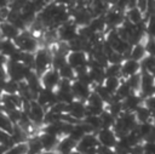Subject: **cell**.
<instances>
[{
	"mask_svg": "<svg viewBox=\"0 0 155 154\" xmlns=\"http://www.w3.org/2000/svg\"><path fill=\"white\" fill-rule=\"evenodd\" d=\"M52 67V52L48 47L40 46L34 52V72L40 76L45 70Z\"/></svg>",
	"mask_w": 155,
	"mask_h": 154,
	"instance_id": "obj_1",
	"label": "cell"
},
{
	"mask_svg": "<svg viewBox=\"0 0 155 154\" xmlns=\"http://www.w3.org/2000/svg\"><path fill=\"white\" fill-rule=\"evenodd\" d=\"M13 41L17 49H19L21 51H25V52H35L38 47H40L38 38L29 29L21 30Z\"/></svg>",
	"mask_w": 155,
	"mask_h": 154,
	"instance_id": "obj_2",
	"label": "cell"
},
{
	"mask_svg": "<svg viewBox=\"0 0 155 154\" xmlns=\"http://www.w3.org/2000/svg\"><path fill=\"white\" fill-rule=\"evenodd\" d=\"M5 70L7 74L8 79L16 80V81H23L27 79V76L34 70L27 65H24L22 62H15V61H10L7 59L6 65H5Z\"/></svg>",
	"mask_w": 155,
	"mask_h": 154,
	"instance_id": "obj_3",
	"label": "cell"
},
{
	"mask_svg": "<svg viewBox=\"0 0 155 154\" xmlns=\"http://www.w3.org/2000/svg\"><path fill=\"white\" fill-rule=\"evenodd\" d=\"M70 11V16H71V21L80 28V27H85L90 23V21L92 19V13L90 11V8L87 6H75L73 8L69 10Z\"/></svg>",
	"mask_w": 155,
	"mask_h": 154,
	"instance_id": "obj_4",
	"label": "cell"
},
{
	"mask_svg": "<svg viewBox=\"0 0 155 154\" xmlns=\"http://www.w3.org/2000/svg\"><path fill=\"white\" fill-rule=\"evenodd\" d=\"M96 133H86L80 141L76 142V148L81 154H97L96 149L98 146Z\"/></svg>",
	"mask_w": 155,
	"mask_h": 154,
	"instance_id": "obj_5",
	"label": "cell"
},
{
	"mask_svg": "<svg viewBox=\"0 0 155 154\" xmlns=\"http://www.w3.org/2000/svg\"><path fill=\"white\" fill-rule=\"evenodd\" d=\"M78 34H79V27L71 19H69L68 22L57 27V38H58L59 41L69 42Z\"/></svg>",
	"mask_w": 155,
	"mask_h": 154,
	"instance_id": "obj_6",
	"label": "cell"
},
{
	"mask_svg": "<svg viewBox=\"0 0 155 154\" xmlns=\"http://www.w3.org/2000/svg\"><path fill=\"white\" fill-rule=\"evenodd\" d=\"M24 112L28 114L30 121L35 126H39V125H42L44 124V116H45L46 109L42 105H40L36 101H31L29 103V105L27 107V109H24Z\"/></svg>",
	"mask_w": 155,
	"mask_h": 154,
	"instance_id": "obj_7",
	"label": "cell"
},
{
	"mask_svg": "<svg viewBox=\"0 0 155 154\" xmlns=\"http://www.w3.org/2000/svg\"><path fill=\"white\" fill-rule=\"evenodd\" d=\"M103 16H104V19H105V23H107V28L108 29L117 28L125 21V13L122 11L117 10L114 6H110Z\"/></svg>",
	"mask_w": 155,
	"mask_h": 154,
	"instance_id": "obj_8",
	"label": "cell"
},
{
	"mask_svg": "<svg viewBox=\"0 0 155 154\" xmlns=\"http://www.w3.org/2000/svg\"><path fill=\"white\" fill-rule=\"evenodd\" d=\"M61 81V76L59 73L56 68L51 67L47 70H45L41 75H40V82L42 85V87L46 89H51V90H56L58 82Z\"/></svg>",
	"mask_w": 155,
	"mask_h": 154,
	"instance_id": "obj_9",
	"label": "cell"
},
{
	"mask_svg": "<svg viewBox=\"0 0 155 154\" xmlns=\"http://www.w3.org/2000/svg\"><path fill=\"white\" fill-rule=\"evenodd\" d=\"M96 136H97L99 144L109 147V148H114V146L117 142V137L111 127H101L96 132Z\"/></svg>",
	"mask_w": 155,
	"mask_h": 154,
	"instance_id": "obj_10",
	"label": "cell"
},
{
	"mask_svg": "<svg viewBox=\"0 0 155 154\" xmlns=\"http://www.w3.org/2000/svg\"><path fill=\"white\" fill-rule=\"evenodd\" d=\"M35 101L42 105L45 109H47L48 107H51L53 103L57 102V96H56V91L51 90V89H46V87H41V90L38 92Z\"/></svg>",
	"mask_w": 155,
	"mask_h": 154,
	"instance_id": "obj_11",
	"label": "cell"
},
{
	"mask_svg": "<svg viewBox=\"0 0 155 154\" xmlns=\"http://www.w3.org/2000/svg\"><path fill=\"white\" fill-rule=\"evenodd\" d=\"M71 92H73L75 99L86 102L90 93L92 92V87L81 82V81H79V80H76V79H74L71 81Z\"/></svg>",
	"mask_w": 155,
	"mask_h": 154,
	"instance_id": "obj_12",
	"label": "cell"
},
{
	"mask_svg": "<svg viewBox=\"0 0 155 154\" xmlns=\"http://www.w3.org/2000/svg\"><path fill=\"white\" fill-rule=\"evenodd\" d=\"M67 113L78 121H81L86 116V103L79 99H73L67 104Z\"/></svg>",
	"mask_w": 155,
	"mask_h": 154,
	"instance_id": "obj_13",
	"label": "cell"
},
{
	"mask_svg": "<svg viewBox=\"0 0 155 154\" xmlns=\"http://www.w3.org/2000/svg\"><path fill=\"white\" fill-rule=\"evenodd\" d=\"M67 63L74 69L88 64V55L85 51H69L67 55Z\"/></svg>",
	"mask_w": 155,
	"mask_h": 154,
	"instance_id": "obj_14",
	"label": "cell"
},
{
	"mask_svg": "<svg viewBox=\"0 0 155 154\" xmlns=\"http://www.w3.org/2000/svg\"><path fill=\"white\" fill-rule=\"evenodd\" d=\"M140 72V63L133 58H125L121 63V78H128Z\"/></svg>",
	"mask_w": 155,
	"mask_h": 154,
	"instance_id": "obj_15",
	"label": "cell"
},
{
	"mask_svg": "<svg viewBox=\"0 0 155 154\" xmlns=\"http://www.w3.org/2000/svg\"><path fill=\"white\" fill-rule=\"evenodd\" d=\"M122 108L126 112H134L140 104H143V98L138 95V92H132L122 101Z\"/></svg>",
	"mask_w": 155,
	"mask_h": 154,
	"instance_id": "obj_16",
	"label": "cell"
},
{
	"mask_svg": "<svg viewBox=\"0 0 155 154\" xmlns=\"http://www.w3.org/2000/svg\"><path fill=\"white\" fill-rule=\"evenodd\" d=\"M75 148H76V142L74 139H71L69 136H63V137H59L56 150L59 154H68L69 152L74 150Z\"/></svg>",
	"mask_w": 155,
	"mask_h": 154,
	"instance_id": "obj_17",
	"label": "cell"
},
{
	"mask_svg": "<svg viewBox=\"0 0 155 154\" xmlns=\"http://www.w3.org/2000/svg\"><path fill=\"white\" fill-rule=\"evenodd\" d=\"M124 13H125V19L130 21V22L133 23V24H139V23H142V22L145 21L144 12L140 11L137 6H133V7L127 8Z\"/></svg>",
	"mask_w": 155,
	"mask_h": 154,
	"instance_id": "obj_18",
	"label": "cell"
},
{
	"mask_svg": "<svg viewBox=\"0 0 155 154\" xmlns=\"http://www.w3.org/2000/svg\"><path fill=\"white\" fill-rule=\"evenodd\" d=\"M88 74L91 76L92 84L93 85H98V84H103L104 79H105V72L104 68L101 65H96V64H88Z\"/></svg>",
	"mask_w": 155,
	"mask_h": 154,
	"instance_id": "obj_19",
	"label": "cell"
},
{
	"mask_svg": "<svg viewBox=\"0 0 155 154\" xmlns=\"http://www.w3.org/2000/svg\"><path fill=\"white\" fill-rule=\"evenodd\" d=\"M19 32L21 30L17 27H15L12 23H10L7 21H4L0 23V36H2V38L15 40L16 36L19 34Z\"/></svg>",
	"mask_w": 155,
	"mask_h": 154,
	"instance_id": "obj_20",
	"label": "cell"
},
{
	"mask_svg": "<svg viewBox=\"0 0 155 154\" xmlns=\"http://www.w3.org/2000/svg\"><path fill=\"white\" fill-rule=\"evenodd\" d=\"M38 136H39V139L41 142V146H42L44 150H53V149H56L57 143L59 141V137L50 135V133H46V132H41Z\"/></svg>",
	"mask_w": 155,
	"mask_h": 154,
	"instance_id": "obj_21",
	"label": "cell"
},
{
	"mask_svg": "<svg viewBox=\"0 0 155 154\" xmlns=\"http://www.w3.org/2000/svg\"><path fill=\"white\" fill-rule=\"evenodd\" d=\"M90 27V29L97 34H105L107 32V23L104 19V16H94L92 17V19L90 21V23L87 24Z\"/></svg>",
	"mask_w": 155,
	"mask_h": 154,
	"instance_id": "obj_22",
	"label": "cell"
},
{
	"mask_svg": "<svg viewBox=\"0 0 155 154\" xmlns=\"http://www.w3.org/2000/svg\"><path fill=\"white\" fill-rule=\"evenodd\" d=\"M16 50H17V46H16L13 40L0 36V52L2 55H5L8 58Z\"/></svg>",
	"mask_w": 155,
	"mask_h": 154,
	"instance_id": "obj_23",
	"label": "cell"
},
{
	"mask_svg": "<svg viewBox=\"0 0 155 154\" xmlns=\"http://www.w3.org/2000/svg\"><path fill=\"white\" fill-rule=\"evenodd\" d=\"M133 113H134V116H136L138 124H139V122L151 121V118H153V115H154V114H153L145 105H143V104H140Z\"/></svg>",
	"mask_w": 155,
	"mask_h": 154,
	"instance_id": "obj_24",
	"label": "cell"
},
{
	"mask_svg": "<svg viewBox=\"0 0 155 154\" xmlns=\"http://www.w3.org/2000/svg\"><path fill=\"white\" fill-rule=\"evenodd\" d=\"M147 56V51H145V47H144V44L143 41L142 42H138V44H134L132 45L131 47V51H130V58H133L136 61H142L144 57Z\"/></svg>",
	"mask_w": 155,
	"mask_h": 154,
	"instance_id": "obj_25",
	"label": "cell"
},
{
	"mask_svg": "<svg viewBox=\"0 0 155 154\" xmlns=\"http://www.w3.org/2000/svg\"><path fill=\"white\" fill-rule=\"evenodd\" d=\"M86 105H88V107H92V108H97V109H99V110H103V109H105V102L92 90V92L90 93V96H88V98L86 99Z\"/></svg>",
	"mask_w": 155,
	"mask_h": 154,
	"instance_id": "obj_26",
	"label": "cell"
},
{
	"mask_svg": "<svg viewBox=\"0 0 155 154\" xmlns=\"http://www.w3.org/2000/svg\"><path fill=\"white\" fill-rule=\"evenodd\" d=\"M86 133H87V131H86L84 124L80 121V122H78V124H75V125L73 126V129H71V131H70V133H69L68 136H69L71 139H74L75 142H78V141H80Z\"/></svg>",
	"mask_w": 155,
	"mask_h": 154,
	"instance_id": "obj_27",
	"label": "cell"
},
{
	"mask_svg": "<svg viewBox=\"0 0 155 154\" xmlns=\"http://www.w3.org/2000/svg\"><path fill=\"white\" fill-rule=\"evenodd\" d=\"M99 116V120H101V126L102 127H113L114 122H115V116L105 108L102 110V113L98 115Z\"/></svg>",
	"mask_w": 155,
	"mask_h": 154,
	"instance_id": "obj_28",
	"label": "cell"
},
{
	"mask_svg": "<svg viewBox=\"0 0 155 154\" xmlns=\"http://www.w3.org/2000/svg\"><path fill=\"white\" fill-rule=\"evenodd\" d=\"M92 90L105 102V104L107 103H109L110 101H111V98H113V95L114 93H111V92H109L107 89H105V86L103 85V84H98V85H93L92 86Z\"/></svg>",
	"mask_w": 155,
	"mask_h": 154,
	"instance_id": "obj_29",
	"label": "cell"
},
{
	"mask_svg": "<svg viewBox=\"0 0 155 154\" xmlns=\"http://www.w3.org/2000/svg\"><path fill=\"white\" fill-rule=\"evenodd\" d=\"M139 63H140V72L153 73L155 69V56L154 55H147Z\"/></svg>",
	"mask_w": 155,
	"mask_h": 154,
	"instance_id": "obj_30",
	"label": "cell"
},
{
	"mask_svg": "<svg viewBox=\"0 0 155 154\" xmlns=\"http://www.w3.org/2000/svg\"><path fill=\"white\" fill-rule=\"evenodd\" d=\"M133 92V90L130 87V85L127 84V81L125 80V79H121V82H120V85H119V87H117V90H116V92L114 93L119 99H124L125 97H127L128 95H131Z\"/></svg>",
	"mask_w": 155,
	"mask_h": 154,
	"instance_id": "obj_31",
	"label": "cell"
},
{
	"mask_svg": "<svg viewBox=\"0 0 155 154\" xmlns=\"http://www.w3.org/2000/svg\"><path fill=\"white\" fill-rule=\"evenodd\" d=\"M58 73H59V76L61 79H67V80H74L75 79V70L71 65H69L68 63H64L62 67H59L58 69Z\"/></svg>",
	"mask_w": 155,
	"mask_h": 154,
	"instance_id": "obj_32",
	"label": "cell"
},
{
	"mask_svg": "<svg viewBox=\"0 0 155 154\" xmlns=\"http://www.w3.org/2000/svg\"><path fill=\"white\" fill-rule=\"evenodd\" d=\"M121 82V78H116V76H107L103 81V85L105 86V89L111 92V93H115L119 85Z\"/></svg>",
	"mask_w": 155,
	"mask_h": 154,
	"instance_id": "obj_33",
	"label": "cell"
},
{
	"mask_svg": "<svg viewBox=\"0 0 155 154\" xmlns=\"http://www.w3.org/2000/svg\"><path fill=\"white\" fill-rule=\"evenodd\" d=\"M18 89H19V82L7 78V80L5 81L2 86V92L4 93H18Z\"/></svg>",
	"mask_w": 155,
	"mask_h": 154,
	"instance_id": "obj_34",
	"label": "cell"
},
{
	"mask_svg": "<svg viewBox=\"0 0 155 154\" xmlns=\"http://www.w3.org/2000/svg\"><path fill=\"white\" fill-rule=\"evenodd\" d=\"M145 34L149 38H155V13L145 18Z\"/></svg>",
	"mask_w": 155,
	"mask_h": 154,
	"instance_id": "obj_35",
	"label": "cell"
},
{
	"mask_svg": "<svg viewBox=\"0 0 155 154\" xmlns=\"http://www.w3.org/2000/svg\"><path fill=\"white\" fill-rule=\"evenodd\" d=\"M105 78L107 76H116V78H121V64H111L109 63L105 68ZM122 79V78H121Z\"/></svg>",
	"mask_w": 155,
	"mask_h": 154,
	"instance_id": "obj_36",
	"label": "cell"
},
{
	"mask_svg": "<svg viewBox=\"0 0 155 154\" xmlns=\"http://www.w3.org/2000/svg\"><path fill=\"white\" fill-rule=\"evenodd\" d=\"M125 80L127 81L130 87L133 90V92H138V90L140 87V72L134 75H131L128 78H125Z\"/></svg>",
	"mask_w": 155,
	"mask_h": 154,
	"instance_id": "obj_37",
	"label": "cell"
},
{
	"mask_svg": "<svg viewBox=\"0 0 155 154\" xmlns=\"http://www.w3.org/2000/svg\"><path fill=\"white\" fill-rule=\"evenodd\" d=\"M13 126H15V125H13V124L11 122V120L7 118L6 113H5V112L0 113V129L4 130V131H6V132H8V133H11L12 130H13Z\"/></svg>",
	"mask_w": 155,
	"mask_h": 154,
	"instance_id": "obj_38",
	"label": "cell"
},
{
	"mask_svg": "<svg viewBox=\"0 0 155 154\" xmlns=\"http://www.w3.org/2000/svg\"><path fill=\"white\" fill-rule=\"evenodd\" d=\"M107 58H108V64H109V63H111V64H121L122 61L125 59V57H124L121 53H119V52H116V51H114V50H111V51L107 55Z\"/></svg>",
	"mask_w": 155,
	"mask_h": 154,
	"instance_id": "obj_39",
	"label": "cell"
},
{
	"mask_svg": "<svg viewBox=\"0 0 155 154\" xmlns=\"http://www.w3.org/2000/svg\"><path fill=\"white\" fill-rule=\"evenodd\" d=\"M7 118L11 120V122L13 125H17L19 122V119H21V115H22V109L21 108H16V109H11V110H7L5 112Z\"/></svg>",
	"mask_w": 155,
	"mask_h": 154,
	"instance_id": "obj_40",
	"label": "cell"
},
{
	"mask_svg": "<svg viewBox=\"0 0 155 154\" xmlns=\"http://www.w3.org/2000/svg\"><path fill=\"white\" fill-rule=\"evenodd\" d=\"M21 62H22L24 65H27V67L34 69V52H25V51H22Z\"/></svg>",
	"mask_w": 155,
	"mask_h": 154,
	"instance_id": "obj_41",
	"label": "cell"
},
{
	"mask_svg": "<svg viewBox=\"0 0 155 154\" xmlns=\"http://www.w3.org/2000/svg\"><path fill=\"white\" fill-rule=\"evenodd\" d=\"M143 44H144L147 55H154V56H155V38H149V36H147V38L143 40Z\"/></svg>",
	"mask_w": 155,
	"mask_h": 154,
	"instance_id": "obj_42",
	"label": "cell"
},
{
	"mask_svg": "<svg viewBox=\"0 0 155 154\" xmlns=\"http://www.w3.org/2000/svg\"><path fill=\"white\" fill-rule=\"evenodd\" d=\"M143 105H145L153 114H155V95L143 98Z\"/></svg>",
	"mask_w": 155,
	"mask_h": 154,
	"instance_id": "obj_43",
	"label": "cell"
},
{
	"mask_svg": "<svg viewBox=\"0 0 155 154\" xmlns=\"http://www.w3.org/2000/svg\"><path fill=\"white\" fill-rule=\"evenodd\" d=\"M96 153L97 154H115V152H114L113 148H109V147H105V146H102V144H98L97 146Z\"/></svg>",
	"mask_w": 155,
	"mask_h": 154,
	"instance_id": "obj_44",
	"label": "cell"
},
{
	"mask_svg": "<svg viewBox=\"0 0 155 154\" xmlns=\"http://www.w3.org/2000/svg\"><path fill=\"white\" fill-rule=\"evenodd\" d=\"M130 154H144V147L143 143H138L130 149Z\"/></svg>",
	"mask_w": 155,
	"mask_h": 154,
	"instance_id": "obj_45",
	"label": "cell"
},
{
	"mask_svg": "<svg viewBox=\"0 0 155 154\" xmlns=\"http://www.w3.org/2000/svg\"><path fill=\"white\" fill-rule=\"evenodd\" d=\"M54 4L57 5H62V6H67L68 8H71L74 6V0H52Z\"/></svg>",
	"mask_w": 155,
	"mask_h": 154,
	"instance_id": "obj_46",
	"label": "cell"
},
{
	"mask_svg": "<svg viewBox=\"0 0 155 154\" xmlns=\"http://www.w3.org/2000/svg\"><path fill=\"white\" fill-rule=\"evenodd\" d=\"M143 142H155V130H154V127H153V130L144 137Z\"/></svg>",
	"mask_w": 155,
	"mask_h": 154,
	"instance_id": "obj_47",
	"label": "cell"
},
{
	"mask_svg": "<svg viewBox=\"0 0 155 154\" xmlns=\"http://www.w3.org/2000/svg\"><path fill=\"white\" fill-rule=\"evenodd\" d=\"M6 62H7V57L0 52V67H4V68H5Z\"/></svg>",
	"mask_w": 155,
	"mask_h": 154,
	"instance_id": "obj_48",
	"label": "cell"
},
{
	"mask_svg": "<svg viewBox=\"0 0 155 154\" xmlns=\"http://www.w3.org/2000/svg\"><path fill=\"white\" fill-rule=\"evenodd\" d=\"M10 0H0V8H6L8 7Z\"/></svg>",
	"mask_w": 155,
	"mask_h": 154,
	"instance_id": "obj_49",
	"label": "cell"
},
{
	"mask_svg": "<svg viewBox=\"0 0 155 154\" xmlns=\"http://www.w3.org/2000/svg\"><path fill=\"white\" fill-rule=\"evenodd\" d=\"M41 154H59V153L56 149H53V150H42Z\"/></svg>",
	"mask_w": 155,
	"mask_h": 154,
	"instance_id": "obj_50",
	"label": "cell"
},
{
	"mask_svg": "<svg viewBox=\"0 0 155 154\" xmlns=\"http://www.w3.org/2000/svg\"><path fill=\"white\" fill-rule=\"evenodd\" d=\"M68 154H81V153H80V152H79L78 149H74V150H71V152H69Z\"/></svg>",
	"mask_w": 155,
	"mask_h": 154,
	"instance_id": "obj_51",
	"label": "cell"
},
{
	"mask_svg": "<svg viewBox=\"0 0 155 154\" xmlns=\"http://www.w3.org/2000/svg\"><path fill=\"white\" fill-rule=\"evenodd\" d=\"M151 125H153V127H154V130H155V114H154L153 118H151Z\"/></svg>",
	"mask_w": 155,
	"mask_h": 154,
	"instance_id": "obj_52",
	"label": "cell"
},
{
	"mask_svg": "<svg viewBox=\"0 0 155 154\" xmlns=\"http://www.w3.org/2000/svg\"><path fill=\"white\" fill-rule=\"evenodd\" d=\"M151 74H153V75H154V76H155V69H154V72H153V73H151Z\"/></svg>",
	"mask_w": 155,
	"mask_h": 154,
	"instance_id": "obj_53",
	"label": "cell"
},
{
	"mask_svg": "<svg viewBox=\"0 0 155 154\" xmlns=\"http://www.w3.org/2000/svg\"><path fill=\"white\" fill-rule=\"evenodd\" d=\"M154 11H155V0H154Z\"/></svg>",
	"mask_w": 155,
	"mask_h": 154,
	"instance_id": "obj_54",
	"label": "cell"
}]
</instances>
